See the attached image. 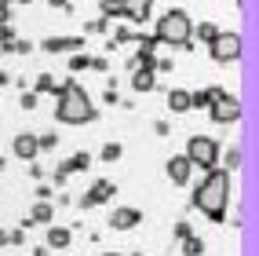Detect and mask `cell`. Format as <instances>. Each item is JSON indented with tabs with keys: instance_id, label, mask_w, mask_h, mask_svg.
I'll use <instances>...</instances> for the list:
<instances>
[{
	"instance_id": "cell-1",
	"label": "cell",
	"mask_w": 259,
	"mask_h": 256,
	"mask_svg": "<svg viewBox=\"0 0 259 256\" xmlns=\"http://www.w3.org/2000/svg\"><path fill=\"white\" fill-rule=\"evenodd\" d=\"M230 191H234V176L227 172V168H212V172L197 183V191H194V198H190V205H194L197 212H204L212 224H223L227 205H230Z\"/></svg>"
},
{
	"instance_id": "cell-2",
	"label": "cell",
	"mask_w": 259,
	"mask_h": 256,
	"mask_svg": "<svg viewBox=\"0 0 259 256\" xmlns=\"http://www.w3.org/2000/svg\"><path fill=\"white\" fill-rule=\"evenodd\" d=\"M55 117L62 125H88V121H95V102L88 99V92H84L80 84H73V88L59 99Z\"/></svg>"
},
{
	"instance_id": "cell-3",
	"label": "cell",
	"mask_w": 259,
	"mask_h": 256,
	"mask_svg": "<svg viewBox=\"0 0 259 256\" xmlns=\"http://www.w3.org/2000/svg\"><path fill=\"white\" fill-rule=\"evenodd\" d=\"M157 44L164 41V44H171V48H183L190 37H194V22H190V15L183 11V8H176V11H164L161 19H157Z\"/></svg>"
},
{
	"instance_id": "cell-4",
	"label": "cell",
	"mask_w": 259,
	"mask_h": 256,
	"mask_svg": "<svg viewBox=\"0 0 259 256\" xmlns=\"http://www.w3.org/2000/svg\"><path fill=\"white\" fill-rule=\"evenodd\" d=\"M186 158H190V165H197V168H204V172H212V168L219 165V143L208 139V135H190Z\"/></svg>"
},
{
	"instance_id": "cell-5",
	"label": "cell",
	"mask_w": 259,
	"mask_h": 256,
	"mask_svg": "<svg viewBox=\"0 0 259 256\" xmlns=\"http://www.w3.org/2000/svg\"><path fill=\"white\" fill-rule=\"evenodd\" d=\"M208 51H212V59L223 66V62H237L241 59V37L237 33H223L219 29V37L208 44Z\"/></svg>"
},
{
	"instance_id": "cell-6",
	"label": "cell",
	"mask_w": 259,
	"mask_h": 256,
	"mask_svg": "<svg viewBox=\"0 0 259 256\" xmlns=\"http://www.w3.org/2000/svg\"><path fill=\"white\" fill-rule=\"evenodd\" d=\"M208 114H212L215 125H234V121H241V102L227 92L219 102H212V106H208Z\"/></svg>"
},
{
	"instance_id": "cell-7",
	"label": "cell",
	"mask_w": 259,
	"mask_h": 256,
	"mask_svg": "<svg viewBox=\"0 0 259 256\" xmlns=\"http://www.w3.org/2000/svg\"><path fill=\"white\" fill-rule=\"evenodd\" d=\"M113 194H117V183H110V179H95V183H92V191H88V194H80V209H95V205L110 201Z\"/></svg>"
},
{
	"instance_id": "cell-8",
	"label": "cell",
	"mask_w": 259,
	"mask_h": 256,
	"mask_svg": "<svg viewBox=\"0 0 259 256\" xmlns=\"http://www.w3.org/2000/svg\"><path fill=\"white\" fill-rule=\"evenodd\" d=\"M164 172H168V179L176 183V187H186V183H190V172H194V165H190L186 154H176V158H168Z\"/></svg>"
},
{
	"instance_id": "cell-9",
	"label": "cell",
	"mask_w": 259,
	"mask_h": 256,
	"mask_svg": "<svg viewBox=\"0 0 259 256\" xmlns=\"http://www.w3.org/2000/svg\"><path fill=\"white\" fill-rule=\"evenodd\" d=\"M139 224H143V212L132 209V205H120V209H113V216H110V227L113 231H132Z\"/></svg>"
},
{
	"instance_id": "cell-10",
	"label": "cell",
	"mask_w": 259,
	"mask_h": 256,
	"mask_svg": "<svg viewBox=\"0 0 259 256\" xmlns=\"http://www.w3.org/2000/svg\"><path fill=\"white\" fill-rule=\"evenodd\" d=\"M11 147H15V158H22V161H33V158L40 154V147H37V135H33V132H19Z\"/></svg>"
},
{
	"instance_id": "cell-11",
	"label": "cell",
	"mask_w": 259,
	"mask_h": 256,
	"mask_svg": "<svg viewBox=\"0 0 259 256\" xmlns=\"http://www.w3.org/2000/svg\"><path fill=\"white\" fill-rule=\"evenodd\" d=\"M40 48L48 55H62V51H80L84 48V37H51V41H40Z\"/></svg>"
},
{
	"instance_id": "cell-12",
	"label": "cell",
	"mask_w": 259,
	"mask_h": 256,
	"mask_svg": "<svg viewBox=\"0 0 259 256\" xmlns=\"http://www.w3.org/2000/svg\"><path fill=\"white\" fill-rule=\"evenodd\" d=\"M223 95V88H204V92H190V110H208L212 102H219Z\"/></svg>"
},
{
	"instance_id": "cell-13",
	"label": "cell",
	"mask_w": 259,
	"mask_h": 256,
	"mask_svg": "<svg viewBox=\"0 0 259 256\" xmlns=\"http://www.w3.org/2000/svg\"><path fill=\"white\" fill-rule=\"evenodd\" d=\"M120 4H124V19H132V22H146L153 0H120Z\"/></svg>"
},
{
	"instance_id": "cell-14",
	"label": "cell",
	"mask_w": 259,
	"mask_h": 256,
	"mask_svg": "<svg viewBox=\"0 0 259 256\" xmlns=\"http://www.w3.org/2000/svg\"><path fill=\"white\" fill-rule=\"evenodd\" d=\"M73 242V231H66V227H48V249H66Z\"/></svg>"
},
{
	"instance_id": "cell-15",
	"label": "cell",
	"mask_w": 259,
	"mask_h": 256,
	"mask_svg": "<svg viewBox=\"0 0 259 256\" xmlns=\"http://www.w3.org/2000/svg\"><path fill=\"white\" fill-rule=\"evenodd\" d=\"M168 110L171 114H186L190 110V92L186 88H171L168 92Z\"/></svg>"
},
{
	"instance_id": "cell-16",
	"label": "cell",
	"mask_w": 259,
	"mask_h": 256,
	"mask_svg": "<svg viewBox=\"0 0 259 256\" xmlns=\"http://www.w3.org/2000/svg\"><path fill=\"white\" fill-rule=\"evenodd\" d=\"M153 84H157V74L153 70H135L132 74V88L135 92H153Z\"/></svg>"
},
{
	"instance_id": "cell-17",
	"label": "cell",
	"mask_w": 259,
	"mask_h": 256,
	"mask_svg": "<svg viewBox=\"0 0 259 256\" xmlns=\"http://www.w3.org/2000/svg\"><path fill=\"white\" fill-rule=\"evenodd\" d=\"M88 165H92V154L77 150L73 158H66V161H62V172H66V176H70V172H84V168H88Z\"/></svg>"
},
{
	"instance_id": "cell-18",
	"label": "cell",
	"mask_w": 259,
	"mask_h": 256,
	"mask_svg": "<svg viewBox=\"0 0 259 256\" xmlns=\"http://www.w3.org/2000/svg\"><path fill=\"white\" fill-rule=\"evenodd\" d=\"M51 216H55V205H51V201H37L33 212H29L33 224H51Z\"/></svg>"
},
{
	"instance_id": "cell-19",
	"label": "cell",
	"mask_w": 259,
	"mask_h": 256,
	"mask_svg": "<svg viewBox=\"0 0 259 256\" xmlns=\"http://www.w3.org/2000/svg\"><path fill=\"white\" fill-rule=\"evenodd\" d=\"M153 66H157V59L153 55H143V51H135V55L128 59V70L135 74V70H153Z\"/></svg>"
},
{
	"instance_id": "cell-20",
	"label": "cell",
	"mask_w": 259,
	"mask_h": 256,
	"mask_svg": "<svg viewBox=\"0 0 259 256\" xmlns=\"http://www.w3.org/2000/svg\"><path fill=\"white\" fill-rule=\"evenodd\" d=\"M99 11H102V19H124V4L120 0H102Z\"/></svg>"
},
{
	"instance_id": "cell-21",
	"label": "cell",
	"mask_w": 259,
	"mask_h": 256,
	"mask_svg": "<svg viewBox=\"0 0 259 256\" xmlns=\"http://www.w3.org/2000/svg\"><path fill=\"white\" fill-rule=\"evenodd\" d=\"M194 37L204 41V44H212V41L219 37V26H215V22H201V26H194Z\"/></svg>"
},
{
	"instance_id": "cell-22",
	"label": "cell",
	"mask_w": 259,
	"mask_h": 256,
	"mask_svg": "<svg viewBox=\"0 0 259 256\" xmlns=\"http://www.w3.org/2000/svg\"><path fill=\"white\" fill-rule=\"evenodd\" d=\"M204 252V242L197 234H190V238H183V256H201Z\"/></svg>"
},
{
	"instance_id": "cell-23",
	"label": "cell",
	"mask_w": 259,
	"mask_h": 256,
	"mask_svg": "<svg viewBox=\"0 0 259 256\" xmlns=\"http://www.w3.org/2000/svg\"><path fill=\"white\" fill-rule=\"evenodd\" d=\"M135 41H139V51H143V55H153V48H157V37H150V33H135Z\"/></svg>"
},
{
	"instance_id": "cell-24",
	"label": "cell",
	"mask_w": 259,
	"mask_h": 256,
	"mask_svg": "<svg viewBox=\"0 0 259 256\" xmlns=\"http://www.w3.org/2000/svg\"><path fill=\"white\" fill-rule=\"evenodd\" d=\"M120 154H124L120 143H102V161H120Z\"/></svg>"
},
{
	"instance_id": "cell-25",
	"label": "cell",
	"mask_w": 259,
	"mask_h": 256,
	"mask_svg": "<svg viewBox=\"0 0 259 256\" xmlns=\"http://www.w3.org/2000/svg\"><path fill=\"white\" fill-rule=\"evenodd\" d=\"M124 41H132V29H128V26H120V29H117V33H113V37H110V41H106V48H110V51H113V48H120V44H124Z\"/></svg>"
},
{
	"instance_id": "cell-26",
	"label": "cell",
	"mask_w": 259,
	"mask_h": 256,
	"mask_svg": "<svg viewBox=\"0 0 259 256\" xmlns=\"http://www.w3.org/2000/svg\"><path fill=\"white\" fill-rule=\"evenodd\" d=\"M237 165H241V147H230L227 158H223V168H227V172H234Z\"/></svg>"
},
{
	"instance_id": "cell-27",
	"label": "cell",
	"mask_w": 259,
	"mask_h": 256,
	"mask_svg": "<svg viewBox=\"0 0 259 256\" xmlns=\"http://www.w3.org/2000/svg\"><path fill=\"white\" fill-rule=\"evenodd\" d=\"M70 70H92V59H88V55H80V51H73V59H70Z\"/></svg>"
},
{
	"instance_id": "cell-28",
	"label": "cell",
	"mask_w": 259,
	"mask_h": 256,
	"mask_svg": "<svg viewBox=\"0 0 259 256\" xmlns=\"http://www.w3.org/2000/svg\"><path fill=\"white\" fill-rule=\"evenodd\" d=\"M55 143H59V135H55V132H44V135H37V147H40V150H55Z\"/></svg>"
},
{
	"instance_id": "cell-29",
	"label": "cell",
	"mask_w": 259,
	"mask_h": 256,
	"mask_svg": "<svg viewBox=\"0 0 259 256\" xmlns=\"http://www.w3.org/2000/svg\"><path fill=\"white\" fill-rule=\"evenodd\" d=\"M51 88H55L51 74H40V77H37V84H33V92H37V95H40V92H51Z\"/></svg>"
},
{
	"instance_id": "cell-30",
	"label": "cell",
	"mask_w": 259,
	"mask_h": 256,
	"mask_svg": "<svg viewBox=\"0 0 259 256\" xmlns=\"http://www.w3.org/2000/svg\"><path fill=\"white\" fill-rule=\"evenodd\" d=\"M37 99H40L37 92H22V99H19V106H22V110H37Z\"/></svg>"
},
{
	"instance_id": "cell-31",
	"label": "cell",
	"mask_w": 259,
	"mask_h": 256,
	"mask_svg": "<svg viewBox=\"0 0 259 256\" xmlns=\"http://www.w3.org/2000/svg\"><path fill=\"white\" fill-rule=\"evenodd\" d=\"M106 26H110V19H92L84 29H88V33H106Z\"/></svg>"
},
{
	"instance_id": "cell-32",
	"label": "cell",
	"mask_w": 259,
	"mask_h": 256,
	"mask_svg": "<svg viewBox=\"0 0 259 256\" xmlns=\"http://www.w3.org/2000/svg\"><path fill=\"white\" fill-rule=\"evenodd\" d=\"M171 70H176V62H171V59H161L157 66H153V74H171Z\"/></svg>"
},
{
	"instance_id": "cell-33",
	"label": "cell",
	"mask_w": 259,
	"mask_h": 256,
	"mask_svg": "<svg viewBox=\"0 0 259 256\" xmlns=\"http://www.w3.org/2000/svg\"><path fill=\"white\" fill-rule=\"evenodd\" d=\"M176 238H179V242H183V238H190V224H186V220H179V224H176Z\"/></svg>"
},
{
	"instance_id": "cell-34",
	"label": "cell",
	"mask_w": 259,
	"mask_h": 256,
	"mask_svg": "<svg viewBox=\"0 0 259 256\" xmlns=\"http://www.w3.org/2000/svg\"><path fill=\"white\" fill-rule=\"evenodd\" d=\"M8 242H11V245H22V242H26V231H22V227H19V231H11V234H8Z\"/></svg>"
},
{
	"instance_id": "cell-35",
	"label": "cell",
	"mask_w": 259,
	"mask_h": 256,
	"mask_svg": "<svg viewBox=\"0 0 259 256\" xmlns=\"http://www.w3.org/2000/svg\"><path fill=\"white\" fill-rule=\"evenodd\" d=\"M15 51H19V55H29V51H33V44H29V41H19V37H15Z\"/></svg>"
},
{
	"instance_id": "cell-36",
	"label": "cell",
	"mask_w": 259,
	"mask_h": 256,
	"mask_svg": "<svg viewBox=\"0 0 259 256\" xmlns=\"http://www.w3.org/2000/svg\"><path fill=\"white\" fill-rule=\"evenodd\" d=\"M4 41H15V33H11L8 22H0V44H4Z\"/></svg>"
},
{
	"instance_id": "cell-37",
	"label": "cell",
	"mask_w": 259,
	"mask_h": 256,
	"mask_svg": "<svg viewBox=\"0 0 259 256\" xmlns=\"http://www.w3.org/2000/svg\"><path fill=\"white\" fill-rule=\"evenodd\" d=\"M51 191L55 187H37V201H51Z\"/></svg>"
},
{
	"instance_id": "cell-38",
	"label": "cell",
	"mask_w": 259,
	"mask_h": 256,
	"mask_svg": "<svg viewBox=\"0 0 259 256\" xmlns=\"http://www.w3.org/2000/svg\"><path fill=\"white\" fill-rule=\"evenodd\" d=\"M29 176H33V179H44V168H40L37 161H29Z\"/></svg>"
},
{
	"instance_id": "cell-39",
	"label": "cell",
	"mask_w": 259,
	"mask_h": 256,
	"mask_svg": "<svg viewBox=\"0 0 259 256\" xmlns=\"http://www.w3.org/2000/svg\"><path fill=\"white\" fill-rule=\"evenodd\" d=\"M153 132H157V135H168V132H171V125H168V121H157V125H153Z\"/></svg>"
},
{
	"instance_id": "cell-40",
	"label": "cell",
	"mask_w": 259,
	"mask_h": 256,
	"mask_svg": "<svg viewBox=\"0 0 259 256\" xmlns=\"http://www.w3.org/2000/svg\"><path fill=\"white\" fill-rule=\"evenodd\" d=\"M66 179H70V176H66L62 168H59V172H55V179H51V183H55V187H66Z\"/></svg>"
},
{
	"instance_id": "cell-41",
	"label": "cell",
	"mask_w": 259,
	"mask_h": 256,
	"mask_svg": "<svg viewBox=\"0 0 259 256\" xmlns=\"http://www.w3.org/2000/svg\"><path fill=\"white\" fill-rule=\"evenodd\" d=\"M8 19H11V8H8V4H0V22H8Z\"/></svg>"
},
{
	"instance_id": "cell-42",
	"label": "cell",
	"mask_w": 259,
	"mask_h": 256,
	"mask_svg": "<svg viewBox=\"0 0 259 256\" xmlns=\"http://www.w3.org/2000/svg\"><path fill=\"white\" fill-rule=\"evenodd\" d=\"M48 4H55V8H66V4H70V0H48Z\"/></svg>"
},
{
	"instance_id": "cell-43",
	"label": "cell",
	"mask_w": 259,
	"mask_h": 256,
	"mask_svg": "<svg viewBox=\"0 0 259 256\" xmlns=\"http://www.w3.org/2000/svg\"><path fill=\"white\" fill-rule=\"evenodd\" d=\"M0 245H8V231H0Z\"/></svg>"
},
{
	"instance_id": "cell-44",
	"label": "cell",
	"mask_w": 259,
	"mask_h": 256,
	"mask_svg": "<svg viewBox=\"0 0 259 256\" xmlns=\"http://www.w3.org/2000/svg\"><path fill=\"white\" fill-rule=\"evenodd\" d=\"M0 4H8V8H11V4H15V0H0Z\"/></svg>"
},
{
	"instance_id": "cell-45",
	"label": "cell",
	"mask_w": 259,
	"mask_h": 256,
	"mask_svg": "<svg viewBox=\"0 0 259 256\" xmlns=\"http://www.w3.org/2000/svg\"><path fill=\"white\" fill-rule=\"evenodd\" d=\"M102 256H120V252H102Z\"/></svg>"
},
{
	"instance_id": "cell-46",
	"label": "cell",
	"mask_w": 259,
	"mask_h": 256,
	"mask_svg": "<svg viewBox=\"0 0 259 256\" xmlns=\"http://www.w3.org/2000/svg\"><path fill=\"white\" fill-rule=\"evenodd\" d=\"M0 55H4V51H0Z\"/></svg>"
}]
</instances>
